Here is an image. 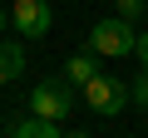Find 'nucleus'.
Segmentation results:
<instances>
[{
	"instance_id": "f257e3e1",
	"label": "nucleus",
	"mask_w": 148,
	"mask_h": 138,
	"mask_svg": "<svg viewBox=\"0 0 148 138\" xmlns=\"http://www.w3.org/2000/svg\"><path fill=\"white\" fill-rule=\"evenodd\" d=\"M133 44H138V30H133V20H123V15H109V20L89 25V49H94L99 59H128Z\"/></svg>"
},
{
	"instance_id": "f03ea898",
	"label": "nucleus",
	"mask_w": 148,
	"mask_h": 138,
	"mask_svg": "<svg viewBox=\"0 0 148 138\" xmlns=\"http://www.w3.org/2000/svg\"><path fill=\"white\" fill-rule=\"evenodd\" d=\"M74 104H79V94H74L69 79H45V84H35V94H30V113L54 118V123H64V118L74 113Z\"/></svg>"
},
{
	"instance_id": "7ed1b4c3",
	"label": "nucleus",
	"mask_w": 148,
	"mask_h": 138,
	"mask_svg": "<svg viewBox=\"0 0 148 138\" xmlns=\"http://www.w3.org/2000/svg\"><path fill=\"white\" fill-rule=\"evenodd\" d=\"M79 99L99 113V118H114L123 104H133V94H128V84L123 79H114V74H94L84 89H79Z\"/></svg>"
},
{
	"instance_id": "20e7f679",
	"label": "nucleus",
	"mask_w": 148,
	"mask_h": 138,
	"mask_svg": "<svg viewBox=\"0 0 148 138\" xmlns=\"http://www.w3.org/2000/svg\"><path fill=\"white\" fill-rule=\"evenodd\" d=\"M10 20H15V30L25 40H40V35H49L54 10H49V0H15V5H10Z\"/></svg>"
},
{
	"instance_id": "39448f33",
	"label": "nucleus",
	"mask_w": 148,
	"mask_h": 138,
	"mask_svg": "<svg viewBox=\"0 0 148 138\" xmlns=\"http://www.w3.org/2000/svg\"><path fill=\"white\" fill-rule=\"evenodd\" d=\"M5 138H64V133H59V123H54V118L25 113V118H15V123H10V133H5Z\"/></svg>"
},
{
	"instance_id": "423d86ee",
	"label": "nucleus",
	"mask_w": 148,
	"mask_h": 138,
	"mask_svg": "<svg viewBox=\"0 0 148 138\" xmlns=\"http://www.w3.org/2000/svg\"><path fill=\"white\" fill-rule=\"evenodd\" d=\"M94 74H99V64H94V49H89V54H74V59H64V79H69L74 89H84Z\"/></svg>"
},
{
	"instance_id": "0eeeda50",
	"label": "nucleus",
	"mask_w": 148,
	"mask_h": 138,
	"mask_svg": "<svg viewBox=\"0 0 148 138\" xmlns=\"http://www.w3.org/2000/svg\"><path fill=\"white\" fill-rule=\"evenodd\" d=\"M20 74H25V49L15 40H5V44H0V84H10Z\"/></svg>"
},
{
	"instance_id": "6e6552de",
	"label": "nucleus",
	"mask_w": 148,
	"mask_h": 138,
	"mask_svg": "<svg viewBox=\"0 0 148 138\" xmlns=\"http://www.w3.org/2000/svg\"><path fill=\"white\" fill-rule=\"evenodd\" d=\"M128 94H133V104H138V109H148V69H143V74L128 84Z\"/></svg>"
},
{
	"instance_id": "1a4fd4ad",
	"label": "nucleus",
	"mask_w": 148,
	"mask_h": 138,
	"mask_svg": "<svg viewBox=\"0 0 148 138\" xmlns=\"http://www.w3.org/2000/svg\"><path fill=\"white\" fill-rule=\"evenodd\" d=\"M114 5H119L123 20H138V15H143V0H114Z\"/></svg>"
},
{
	"instance_id": "9d476101",
	"label": "nucleus",
	"mask_w": 148,
	"mask_h": 138,
	"mask_svg": "<svg viewBox=\"0 0 148 138\" xmlns=\"http://www.w3.org/2000/svg\"><path fill=\"white\" fill-rule=\"evenodd\" d=\"M133 54H138V59H143V69H148V30L138 35V44H133Z\"/></svg>"
},
{
	"instance_id": "9b49d317",
	"label": "nucleus",
	"mask_w": 148,
	"mask_h": 138,
	"mask_svg": "<svg viewBox=\"0 0 148 138\" xmlns=\"http://www.w3.org/2000/svg\"><path fill=\"white\" fill-rule=\"evenodd\" d=\"M10 25H15V20H10V10H5V5H0V30H10Z\"/></svg>"
},
{
	"instance_id": "f8f14e48",
	"label": "nucleus",
	"mask_w": 148,
	"mask_h": 138,
	"mask_svg": "<svg viewBox=\"0 0 148 138\" xmlns=\"http://www.w3.org/2000/svg\"><path fill=\"white\" fill-rule=\"evenodd\" d=\"M64 138H89V133H64Z\"/></svg>"
}]
</instances>
